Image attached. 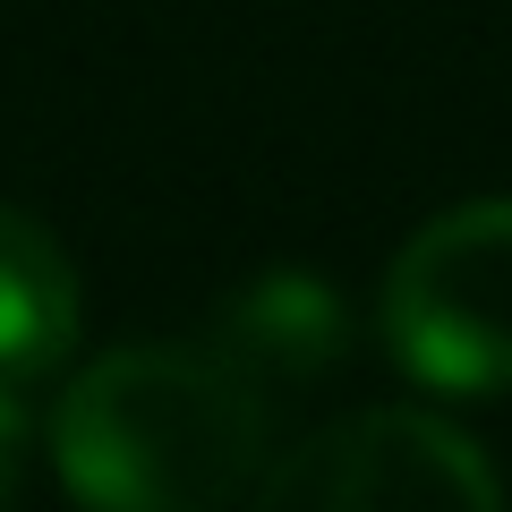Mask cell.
Segmentation results:
<instances>
[{
  "mask_svg": "<svg viewBox=\"0 0 512 512\" xmlns=\"http://www.w3.org/2000/svg\"><path fill=\"white\" fill-rule=\"evenodd\" d=\"M52 470L111 512L239 504L265 478V393L222 350H103L52 410Z\"/></svg>",
  "mask_w": 512,
  "mask_h": 512,
  "instance_id": "obj_1",
  "label": "cell"
},
{
  "mask_svg": "<svg viewBox=\"0 0 512 512\" xmlns=\"http://www.w3.org/2000/svg\"><path fill=\"white\" fill-rule=\"evenodd\" d=\"M384 342L427 393H512V197L453 205L393 256Z\"/></svg>",
  "mask_w": 512,
  "mask_h": 512,
  "instance_id": "obj_2",
  "label": "cell"
},
{
  "mask_svg": "<svg viewBox=\"0 0 512 512\" xmlns=\"http://www.w3.org/2000/svg\"><path fill=\"white\" fill-rule=\"evenodd\" d=\"M274 512H478L504 504V478L461 427L427 410H359L308 436L291 461L256 478Z\"/></svg>",
  "mask_w": 512,
  "mask_h": 512,
  "instance_id": "obj_3",
  "label": "cell"
},
{
  "mask_svg": "<svg viewBox=\"0 0 512 512\" xmlns=\"http://www.w3.org/2000/svg\"><path fill=\"white\" fill-rule=\"evenodd\" d=\"M77 265L35 214L0 205V384H35L77 342Z\"/></svg>",
  "mask_w": 512,
  "mask_h": 512,
  "instance_id": "obj_4",
  "label": "cell"
},
{
  "mask_svg": "<svg viewBox=\"0 0 512 512\" xmlns=\"http://www.w3.org/2000/svg\"><path fill=\"white\" fill-rule=\"evenodd\" d=\"M333 342H342V316H333V299L316 291V282H299V274L248 291L231 308V325H222V359L248 367V376H316V367L333 359Z\"/></svg>",
  "mask_w": 512,
  "mask_h": 512,
  "instance_id": "obj_5",
  "label": "cell"
},
{
  "mask_svg": "<svg viewBox=\"0 0 512 512\" xmlns=\"http://www.w3.org/2000/svg\"><path fill=\"white\" fill-rule=\"evenodd\" d=\"M18 444H26V410H18V384H0V495L18 487Z\"/></svg>",
  "mask_w": 512,
  "mask_h": 512,
  "instance_id": "obj_6",
  "label": "cell"
}]
</instances>
